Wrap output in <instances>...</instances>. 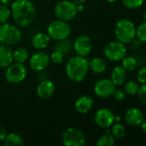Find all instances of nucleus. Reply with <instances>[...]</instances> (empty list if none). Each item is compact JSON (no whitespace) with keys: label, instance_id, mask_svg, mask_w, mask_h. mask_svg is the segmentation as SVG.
Listing matches in <instances>:
<instances>
[{"label":"nucleus","instance_id":"obj_12","mask_svg":"<svg viewBox=\"0 0 146 146\" xmlns=\"http://www.w3.org/2000/svg\"><path fill=\"white\" fill-rule=\"evenodd\" d=\"M50 62V56L44 51H39L34 54L29 60V66L34 71H43Z\"/></svg>","mask_w":146,"mask_h":146},{"label":"nucleus","instance_id":"obj_30","mask_svg":"<svg viewBox=\"0 0 146 146\" xmlns=\"http://www.w3.org/2000/svg\"><path fill=\"white\" fill-rule=\"evenodd\" d=\"M145 0H122L124 6L130 9H136L141 7Z\"/></svg>","mask_w":146,"mask_h":146},{"label":"nucleus","instance_id":"obj_33","mask_svg":"<svg viewBox=\"0 0 146 146\" xmlns=\"http://www.w3.org/2000/svg\"><path fill=\"white\" fill-rule=\"evenodd\" d=\"M137 79L139 83L140 84H146V66L141 68L137 74Z\"/></svg>","mask_w":146,"mask_h":146},{"label":"nucleus","instance_id":"obj_36","mask_svg":"<svg viewBox=\"0 0 146 146\" xmlns=\"http://www.w3.org/2000/svg\"><path fill=\"white\" fill-rule=\"evenodd\" d=\"M72 2L76 5H80V4H83L86 2V0H72Z\"/></svg>","mask_w":146,"mask_h":146},{"label":"nucleus","instance_id":"obj_15","mask_svg":"<svg viewBox=\"0 0 146 146\" xmlns=\"http://www.w3.org/2000/svg\"><path fill=\"white\" fill-rule=\"evenodd\" d=\"M55 91L54 84L48 80H43L40 82L37 86V94L42 99L50 98Z\"/></svg>","mask_w":146,"mask_h":146},{"label":"nucleus","instance_id":"obj_21","mask_svg":"<svg viewBox=\"0 0 146 146\" xmlns=\"http://www.w3.org/2000/svg\"><path fill=\"white\" fill-rule=\"evenodd\" d=\"M3 144L5 146H22L24 145V142L22 138L16 133H9L3 139Z\"/></svg>","mask_w":146,"mask_h":146},{"label":"nucleus","instance_id":"obj_25","mask_svg":"<svg viewBox=\"0 0 146 146\" xmlns=\"http://www.w3.org/2000/svg\"><path fill=\"white\" fill-rule=\"evenodd\" d=\"M111 127H111L110 132L115 139H122L126 135V127L120 122H117L114 125L113 124Z\"/></svg>","mask_w":146,"mask_h":146},{"label":"nucleus","instance_id":"obj_20","mask_svg":"<svg viewBox=\"0 0 146 146\" xmlns=\"http://www.w3.org/2000/svg\"><path fill=\"white\" fill-rule=\"evenodd\" d=\"M89 68L96 74H102L106 70L107 63L101 57H94L89 62Z\"/></svg>","mask_w":146,"mask_h":146},{"label":"nucleus","instance_id":"obj_2","mask_svg":"<svg viewBox=\"0 0 146 146\" xmlns=\"http://www.w3.org/2000/svg\"><path fill=\"white\" fill-rule=\"evenodd\" d=\"M89 61L81 56H75L69 59L65 67L66 75L75 82L83 80L89 71Z\"/></svg>","mask_w":146,"mask_h":146},{"label":"nucleus","instance_id":"obj_23","mask_svg":"<svg viewBox=\"0 0 146 146\" xmlns=\"http://www.w3.org/2000/svg\"><path fill=\"white\" fill-rule=\"evenodd\" d=\"M115 144V138L112 135L109 130L105 134L101 136L96 142L97 146H113Z\"/></svg>","mask_w":146,"mask_h":146},{"label":"nucleus","instance_id":"obj_14","mask_svg":"<svg viewBox=\"0 0 146 146\" xmlns=\"http://www.w3.org/2000/svg\"><path fill=\"white\" fill-rule=\"evenodd\" d=\"M145 120L143 111L138 108H131L125 113V121L131 127H139Z\"/></svg>","mask_w":146,"mask_h":146},{"label":"nucleus","instance_id":"obj_5","mask_svg":"<svg viewBox=\"0 0 146 146\" xmlns=\"http://www.w3.org/2000/svg\"><path fill=\"white\" fill-rule=\"evenodd\" d=\"M47 33L50 38L59 41L68 38V37L71 35V28L66 21L59 19L57 21H52L49 24L47 27Z\"/></svg>","mask_w":146,"mask_h":146},{"label":"nucleus","instance_id":"obj_32","mask_svg":"<svg viewBox=\"0 0 146 146\" xmlns=\"http://www.w3.org/2000/svg\"><path fill=\"white\" fill-rule=\"evenodd\" d=\"M137 94L140 102L144 104H146V84H141V86H139Z\"/></svg>","mask_w":146,"mask_h":146},{"label":"nucleus","instance_id":"obj_4","mask_svg":"<svg viewBox=\"0 0 146 146\" xmlns=\"http://www.w3.org/2000/svg\"><path fill=\"white\" fill-rule=\"evenodd\" d=\"M22 38L21 31L15 26L9 23H1L0 25V42L6 45H15Z\"/></svg>","mask_w":146,"mask_h":146},{"label":"nucleus","instance_id":"obj_7","mask_svg":"<svg viewBox=\"0 0 146 146\" xmlns=\"http://www.w3.org/2000/svg\"><path fill=\"white\" fill-rule=\"evenodd\" d=\"M54 13L58 19L68 21L72 20L77 11V5L71 1L63 0L59 2L54 8Z\"/></svg>","mask_w":146,"mask_h":146},{"label":"nucleus","instance_id":"obj_6","mask_svg":"<svg viewBox=\"0 0 146 146\" xmlns=\"http://www.w3.org/2000/svg\"><path fill=\"white\" fill-rule=\"evenodd\" d=\"M104 56L110 61H121L127 53L125 44L120 41H111L108 43L103 50Z\"/></svg>","mask_w":146,"mask_h":146},{"label":"nucleus","instance_id":"obj_28","mask_svg":"<svg viewBox=\"0 0 146 146\" xmlns=\"http://www.w3.org/2000/svg\"><path fill=\"white\" fill-rule=\"evenodd\" d=\"M136 37L140 42L146 43V21L142 22L136 27Z\"/></svg>","mask_w":146,"mask_h":146},{"label":"nucleus","instance_id":"obj_13","mask_svg":"<svg viewBox=\"0 0 146 146\" xmlns=\"http://www.w3.org/2000/svg\"><path fill=\"white\" fill-rule=\"evenodd\" d=\"M92 41L86 35L79 36L73 44V48L76 53L81 56H87L90 54L92 50Z\"/></svg>","mask_w":146,"mask_h":146},{"label":"nucleus","instance_id":"obj_9","mask_svg":"<svg viewBox=\"0 0 146 146\" xmlns=\"http://www.w3.org/2000/svg\"><path fill=\"white\" fill-rule=\"evenodd\" d=\"M62 141L65 146H82L85 144V136L79 128L69 127L63 133Z\"/></svg>","mask_w":146,"mask_h":146},{"label":"nucleus","instance_id":"obj_1","mask_svg":"<svg viewBox=\"0 0 146 146\" xmlns=\"http://www.w3.org/2000/svg\"><path fill=\"white\" fill-rule=\"evenodd\" d=\"M10 11L13 20L20 27L30 25L35 17V8L30 0H15Z\"/></svg>","mask_w":146,"mask_h":146},{"label":"nucleus","instance_id":"obj_29","mask_svg":"<svg viewBox=\"0 0 146 146\" xmlns=\"http://www.w3.org/2000/svg\"><path fill=\"white\" fill-rule=\"evenodd\" d=\"M10 14H11V11H10V9L8 7V5L1 4L0 5V23L6 22L9 20Z\"/></svg>","mask_w":146,"mask_h":146},{"label":"nucleus","instance_id":"obj_34","mask_svg":"<svg viewBox=\"0 0 146 146\" xmlns=\"http://www.w3.org/2000/svg\"><path fill=\"white\" fill-rule=\"evenodd\" d=\"M113 96L117 101H123L126 98V92L122 89H115Z\"/></svg>","mask_w":146,"mask_h":146},{"label":"nucleus","instance_id":"obj_38","mask_svg":"<svg viewBox=\"0 0 146 146\" xmlns=\"http://www.w3.org/2000/svg\"><path fill=\"white\" fill-rule=\"evenodd\" d=\"M83 9H84L83 4L77 5V12H82V11H83Z\"/></svg>","mask_w":146,"mask_h":146},{"label":"nucleus","instance_id":"obj_10","mask_svg":"<svg viewBox=\"0 0 146 146\" xmlns=\"http://www.w3.org/2000/svg\"><path fill=\"white\" fill-rule=\"evenodd\" d=\"M116 86L111 80V79H102L96 82L94 86L95 94L102 98H108L113 96Z\"/></svg>","mask_w":146,"mask_h":146},{"label":"nucleus","instance_id":"obj_8","mask_svg":"<svg viewBox=\"0 0 146 146\" xmlns=\"http://www.w3.org/2000/svg\"><path fill=\"white\" fill-rule=\"evenodd\" d=\"M27 75V69L23 63L15 62L11 63L7 67L5 72V79L10 84H18L21 83Z\"/></svg>","mask_w":146,"mask_h":146},{"label":"nucleus","instance_id":"obj_26","mask_svg":"<svg viewBox=\"0 0 146 146\" xmlns=\"http://www.w3.org/2000/svg\"><path fill=\"white\" fill-rule=\"evenodd\" d=\"M125 92L126 94L129 95V96H134L138 93L139 88V85L138 82L134 81V80H130L126 82L125 84Z\"/></svg>","mask_w":146,"mask_h":146},{"label":"nucleus","instance_id":"obj_3","mask_svg":"<svg viewBox=\"0 0 146 146\" xmlns=\"http://www.w3.org/2000/svg\"><path fill=\"white\" fill-rule=\"evenodd\" d=\"M114 34L118 41L125 44H130L136 38V26L129 19H121L115 25Z\"/></svg>","mask_w":146,"mask_h":146},{"label":"nucleus","instance_id":"obj_18","mask_svg":"<svg viewBox=\"0 0 146 146\" xmlns=\"http://www.w3.org/2000/svg\"><path fill=\"white\" fill-rule=\"evenodd\" d=\"M94 101L89 96H82L75 103V109L80 114L88 113L93 107Z\"/></svg>","mask_w":146,"mask_h":146},{"label":"nucleus","instance_id":"obj_27","mask_svg":"<svg viewBox=\"0 0 146 146\" xmlns=\"http://www.w3.org/2000/svg\"><path fill=\"white\" fill-rule=\"evenodd\" d=\"M28 58V50L24 48H19L14 52V60L15 62L24 63Z\"/></svg>","mask_w":146,"mask_h":146},{"label":"nucleus","instance_id":"obj_42","mask_svg":"<svg viewBox=\"0 0 146 146\" xmlns=\"http://www.w3.org/2000/svg\"><path fill=\"white\" fill-rule=\"evenodd\" d=\"M106 1H107L108 3H114V2H116L117 0H106Z\"/></svg>","mask_w":146,"mask_h":146},{"label":"nucleus","instance_id":"obj_16","mask_svg":"<svg viewBox=\"0 0 146 146\" xmlns=\"http://www.w3.org/2000/svg\"><path fill=\"white\" fill-rule=\"evenodd\" d=\"M14 61V52L9 45H0V68L9 67Z\"/></svg>","mask_w":146,"mask_h":146},{"label":"nucleus","instance_id":"obj_24","mask_svg":"<svg viewBox=\"0 0 146 146\" xmlns=\"http://www.w3.org/2000/svg\"><path fill=\"white\" fill-rule=\"evenodd\" d=\"M72 47H73V44H72L71 41L68 40L67 38L59 40V43L55 45L56 50H59V51L62 52L64 55L69 53Z\"/></svg>","mask_w":146,"mask_h":146},{"label":"nucleus","instance_id":"obj_41","mask_svg":"<svg viewBox=\"0 0 146 146\" xmlns=\"http://www.w3.org/2000/svg\"><path fill=\"white\" fill-rule=\"evenodd\" d=\"M143 17H144L145 21H146V9L145 10V12H144V15H143Z\"/></svg>","mask_w":146,"mask_h":146},{"label":"nucleus","instance_id":"obj_31","mask_svg":"<svg viewBox=\"0 0 146 146\" xmlns=\"http://www.w3.org/2000/svg\"><path fill=\"white\" fill-rule=\"evenodd\" d=\"M64 60V54L59 50L53 51L50 56V61H52L55 64H59Z\"/></svg>","mask_w":146,"mask_h":146},{"label":"nucleus","instance_id":"obj_11","mask_svg":"<svg viewBox=\"0 0 146 146\" xmlns=\"http://www.w3.org/2000/svg\"><path fill=\"white\" fill-rule=\"evenodd\" d=\"M94 120L98 127L109 128L114 122V115L109 109L102 108L96 112Z\"/></svg>","mask_w":146,"mask_h":146},{"label":"nucleus","instance_id":"obj_39","mask_svg":"<svg viewBox=\"0 0 146 146\" xmlns=\"http://www.w3.org/2000/svg\"><path fill=\"white\" fill-rule=\"evenodd\" d=\"M1 3H2V4L8 5L9 3V0H1Z\"/></svg>","mask_w":146,"mask_h":146},{"label":"nucleus","instance_id":"obj_17","mask_svg":"<svg viewBox=\"0 0 146 146\" xmlns=\"http://www.w3.org/2000/svg\"><path fill=\"white\" fill-rule=\"evenodd\" d=\"M127 71L122 66H116L111 73V80L115 86H122L126 82Z\"/></svg>","mask_w":146,"mask_h":146},{"label":"nucleus","instance_id":"obj_40","mask_svg":"<svg viewBox=\"0 0 146 146\" xmlns=\"http://www.w3.org/2000/svg\"><path fill=\"white\" fill-rule=\"evenodd\" d=\"M120 121H121V117L120 116H114V121L120 122Z\"/></svg>","mask_w":146,"mask_h":146},{"label":"nucleus","instance_id":"obj_37","mask_svg":"<svg viewBox=\"0 0 146 146\" xmlns=\"http://www.w3.org/2000/svg\"><path fill=\"white\" fill-rule=\"evenodd\" d=\"M140 127H141V129H142V131H143L145 133H146V120H144V121L141 123Z\"/></svg>","mask_w":146,"mask_h":146},{"label":"nucleus","instance_id":"obj_22","mask_svg":"<svg viewBox=\"0 0 146 146\" xmlns=\"http://www.w3.org/2000/svg\"><path fill=\"white\" fill-rule=\"evenodd\" d=\"M121 61H122V67L127 72H133L138 67V61L136 57L133 56H126Z\"/></svg>","mask_w":146,"mask_h":146},{"label":"nucleus","instance_id":"obj_19","mask_svg":"<svg viewBox=\"0 0 146 146\" xmlns=\"http://www.w3.org/2000/svg\"><path fill=\"white\" fill-rule=\"evenodd\" d=\"M50 42V37L48 34L39 33L33 37L32 44L37 50L45 49Z\"/></svg>","mask_w":146,"mask_h":146},{"label":"nucleus","instance_id":"obj_35","mask_svg":"<svg viewBox=\"0 0 146 146\" xmlns=\"http://www.w3.org/2000/svg\"><path fill=\"white\" fill-rule=\"evenodd\" d=\"M7 134H8V133H7L5 127L0 125V141H3V139H5Z\"/></svg>","mask_w":146,"mask_h":146}]
</instances>
